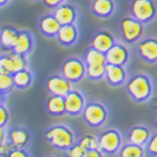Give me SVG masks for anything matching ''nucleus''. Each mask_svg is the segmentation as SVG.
<instances>
[{
  "mask_svg": "<svg viewBox=\"0 0 157 157\" xmlns=\"http://www.w3.org/2000/svg\"><path fill=\"white\" fill-rule=\"evenodd\" d=\"M126 90L134 102L144 103L151 98L153 85L149 75L146 73H135L126 83Z\"/></svg>",
  "mask_w": 157,
  "mask_h": 157,
  "instance_id": "f257e3e1",
  "label": "nucleus"
},
{
  "mask_svg": "<svg viewBox=\"0 0 157 157\" xmlns=\"http://www.w3.org/2000/svg\"><path fill=\"white\" fill-rule=\"evenodd\" d=\"M45 138L52 147L59 150H68L77 143L73 131L64 124H56L45 131Z\"/></svg>",
  "mask_w": 157,
  "mask_h": 157,
  "instance_id": "f03ea898",
  "label": "nucleus"
},
{
  "mask_svg": "<svg viewBox=\"0 0 157 157\" xmlns=\"http://www.w3.org/2000/svg\"><path fill=\"white\" fill-rule=\"evenodd\" d=\"M82 117L91 128H98L108 120V110L104 104L100 102L87 103L82 112Z\"/></svg>",
  "mask_w": 157,
  "mask_h": 157,
  "instance_id": "7ed1b4c3",
  "label": "nucleus"
},
{
  "mask_svg": "<svg viewBox=\"0 0 157 157\" xmlns=\"http://www.w3.org/2000/svg\"><path fill=\"white\" fill-rule=\"evenodd\" d=\"M131 15L147 24L155 18L157 14V6L154 0H132L130 4Z\"/></svg>",
  "mask_w": 157,
  "mask_h": 157,
  "instance_id": "20e7f679",
  "label": "nucleus"
},
{
  "mask_svg": "<svg viewBox=\"0 0 157 157\" xmlns=\"http://www.w3.org/2000/svg\"><path fill=\"white\" fill-rule=\"evenodd\" d=\"M61 73L75 84L86 75V64L84 59L78 57H69L63 61L61 65Z\"/></svg>",
  "mask_w": 157,
  "mask_h": 157,
  "instance_id": "39448f33",
  "label": "nucleus"
},
{
  "mask_svg": "<svg viewBox=\"0 0 157 157\" xmlns=\"http://www.w3.org/2000/svg\"><path fill=\"white\" fill-rule=\"evenodd\" d=\"M121 33L127 43H134L140 40L145 30V24L134 18L132 15L124 17L120 23Z\"/></svg>",
  "mask_w": 157,
  "mask_h": 157,
  "instance_id": "423d86ee",
  "label": "nucleus"
},
{
  "mask_svg": "<svg viewBox=\"0 0 157 157\" xmlns=\"http://www.w3.org/2000/svg\"><path fill=\"white\" fill-rule=\"evenodd\" d=\"M98 143L104 155H112L121 150L123 146V136L116 129H108L100 134Z\"/></svg>",
  "mask_w": 157,
  "mask_h": 157,
  "instance_id": "0eeeda50",
  "label": "nucleus"
},
{
  "mask_svg": "<svg viewBox=\"0 0 157 157\" xmlns=\"http://www.w3.org/2000/svg\"><path fill=\"white\" fill-rule=\"evenodd\" d=\"M27 66V59L25 55L18 54L14 50L2 52L0 58V70H3L9 73H13L22 70Z\"/></svg>",
  "mask_w": 157,
  "mask_h": 157,
  "instance_id": "6e6552de",
  "label": "nucleus"
},
{
  "mask_svg": "<svg viewBox=\"0 0 157 157\" xmlns=\"http://www.w3.org/2000/svg\"><path fill=\"white\" fill-rule=\"evenodd\" d=\"M46 89L50 94L65 95L73 89V83L61 75H52L46 81Z\"/></svg>",
  "mask_w": 157,
  "mask_h": 157,
  "instance_id": "1a4fd4ad",
  "label": "nucleus"
},
{
  "mask_svg": "<svg viewBox=\"0 0 157 157\" xmlns=\"http://www.w3.org/2000/svg\"><path fill=\"white\" fill-rule=\"evenodd\" d=\"M86 105L85 97L81 91L72 89L65 95V113L70 116L82 114Z\"/></svg>",
  "mask_w": 157,
  "mask_h": 157,
  "instance_id": "9d476101",
  "label": "nucleus"
},
{
  "mask_svg": "<svg viewBox=\"0 0 157 157\" xmlns=\"http://www.w3.org/2000/svg\"><path fill=\"white\" fill-rule=\"evenodd\" d=\"M136 49L145 62L150 64L157 63V39L156 38H146L140 39L136 45Z\"/></svg>",
  "mask_w": 157,
  "mask_h": 157,
  "instance_id": "9b49d317",
  "label": "nucleus"
},
{
  "mask_svg": "<svg viewBox=\"0 0 157 157\" xmlns=\"http://www.w3.org/2000/svg\"><path fill=\"white\" fill-rule=\"evenodd\" d=\"M115 43V38L112 33L106 29H100L94 32L90 39L91 47L100 50L104 54H106Z\"/></svg>",
  "mask_w": 157,
  "mask_h": 157,
  "instance_id": "f8f14e48",
  "label": "nucleus"
},
{
  "mask_svg": "<svg viewBox=\"0 0 157 157\" xmlns=\"http://www.w3.org/2000/svg\"><path fill=\"white\" fill-rule=\"evenodd\" d=\"M30 137L32 136L29 131L22 126H17L7 131V143L11 145L12 148L25 149L29 144Z\"/></svg>",
  "mask_w": 157,
  "mask_h": 157,
  "instance_id": "ddd939ff",
  "label": "nucleus"
},
{
  "mask_svg": "<svg viewBox=\"0 0 157 157\" xmlns=\"http://www.w3.org/2000/svg\"><path fill=\"white\" fill-rule=\"evenodd\" d=\"M105 78L108 84L113 87H118L125 84L127 80V70L125 65H116L107 63L106 64V72Z\"/></svg>",
  "mask_w": 157,
  "mask_h": 157,
  "instance_id": "4468645a",
  "label": "nucleus"
},
{
  "mask_svg": "<svg viewBox=\"0 0 157 157\" xmlns=\"http://www.w3.org/2000/svg\"><path fill=\"white\" fill-rule=\"evenodd\" d=\"M130 57L129 50L126 45L123 43L116 42L110 49L106 52V60L107 63L116 65H126Z\"/></svg>",
  "mask_w": 157,
  "mask_h": 157,
  "instance_id": "2eb2a0df",
  "label": "nucleus"
},
{
  "mask_svg": "<svg viewBox=\"0 0 157 157\" xmlns=\"http://www.w3.org/2000/svg\"><path fill=\"white\" fill-rule=\"evenodd\" d=\"M152 135L151 130L145 125H135L128 131L127 138L129 143L146 147Z\"/></svg>",
  "mask_w": 157,
  "mask_h": 157,
  "instance_id": "dca6fc26",
  "label": "nucleus"
},
{
  "mask_svg": "<svg viewBox=\"0 0 157 157\" xmlns=\"http://www.w3.org/2000/svg\"><path fill=\"white\" fill-rule=\"evenodd\" d=\"M52 14L55 15V17L60 22L61 25L75 23V20L78 18L77 9L71 4L66 3V2L56 7Z\"/></svg>",
  "mask_w": 157,
  "mask_h": 157,
  "instance_id": "f3484780",
  "label": "nucleus"
},
{
  "mask_svg": "<svg viewBox=\"0 0 157 157\" xmlns=\"http://www.w3.org/2000/svg\"><path fill=\"white\" fill-rule=\"evenodd\" d=\"M60 27V22L57 20L54 14H46L39 20V29L44 36L48 38L57 37Z\"/></svg>",
  "mask_w": 157,
  "mask_h": 157,
  "instance_id": "a211bd4d",
  "label": "nucleus"
},
{
  "mask_svg": "<svg viewBox=\"0 0 157 157\" xmlns=\"http://www.w3.org/2000/svg\"><path fill=\"white\" fill-rule=\"evenodd\" d=\"M78 37V30L75 23L61 25L57 35L58 42L63 46H70L75 43Z\"/></svg>",
  "mask_w": 157,
  "mask_h": 157,
  "instance_id": "6ab92c4d",
  "label": "nucleus"
},
{
  "mask_svg": "<svg viewBox=\"0 0 157 157\" xmlns=\"http://www.w3.org/2000/svg\"><path fill=\"white\" fill-rule=\"evenodd\" d=\"M115 10L114 0H92L91 12L98 18H109Z\"/></svg>",
  "mask_w": 157,
  "mask_h": 157,
  "instance_id": "aec40b11",
  "label": "nucleus"
},
{
  "mask_svg": "<svg viewBox=\"0 0 157 157\" xmlns=\"http://www.w3.org/2000/svg\"><path fill=\"white\" fill-rule=\"evenodd\" d=\"M33 47H34V38H33V36L26 30H21V32H19L18 40H17L16 44H15L14 48L12 50L18 52V54L27 56L32 52Z\"/></svg>",
  "mask_w": 157,
  "mask_h": 157,
  "instance_id": "412c9836",
  "label": "nucleus"
},
{
  "mask_svg": "<svg viewBox=\"0 0 157 157\" xmlns=\"http://www.w3.org/2000/svg\"><path fill=\"white\" fill-rule=\"evenodd\" d=\"M19 36V30L15 27L6 25L1 29L0 40H1L2 48H6L7 50H12L16 44Z\"/></svg>",
  "mask_w": 157,
  "mask_h": 157,
  "instance_id": "4be33fe9",
  "label": "nucleus"
},
{
  "mask_svg": "<svg viewBox=\"0 0 157 157\" xmlns=\"http://www.w3.org/2000/svg\"><path fill=\"white\" fill-rule=\"evenodd\" d=\"M46 110L50 115L59 116L65 113V97L52 94L47 98Z\"/></svg>",
  "mask_w": 157,
  "mask_h": 157,
  "instance_id": "5701e85b",
  "label": "nucleus"
},
{
  "mask_svg": "<svg viewBox=\"0 0 157 157\" xmlns=\"http://www.w3.org/2000/svg\"><path fill=\"white\" fill-rule=\"evenodd\" d=\"M13 80H14V86L18 90H24L29 88L33 83L34 75L27 68L13 73Z\"/></svg>",
  "mask_w": 157,
  "mask_h": 157,
  "instance_id": "b1692460",
  "label": "nucleus"
},
{
  "mask_svg": "<svg viewBox=\"0 0 157 157\" xmlns=\"http://www.w3.org/2000/svg\"><path fill=\"white\" fill-rule=\"evenodd\" d=\"M83 59H84L86 66H98V65L107 64L106 54L93 48V47H90L86 50Z\"/></svg>",
  "mask_w": 157,
  "mask_h": 157,
  "instance_id": "393cba45",
  "label": "nucleus"
},
{
  "mask_svg": "<svg viewBox=\"0 0 157 157\" xmlns=\"http://www.w3.org/2000/svg\"><path fill=\"white\" fill-rule=\"evenodd\" d=\"M146 148L143 146L136 145V144L128 143L126 145H123L120 150L118 155L121 157H141L145 156Z\"/></svg>",
  "mask_w": 157,
  "mask_h": 157,
  "instance_id": "a878e982",
  "label": "nucleus"
},
{
  "mask_svg": "<svg viewBox=\"0 0 157 157\" xmlns=\"http://www.w3.org/2000/svg\"><path fill=\"white\" fill-rule=\"evenodd\" d=\"M14 86V80H13V75L11 73L0 70V90H1V97L3 98L4 94H7L11 92Z\"/></svg>",
  "mask_w": 157,
  "mask_h": 157,
  "instance_id": "bb28decb",
  "label": "nucleus"
},
{
  "mask_svg": "<svg viewBox=\"0 0 157 157\" xmlns=\"http://www.w3.org/2000/svg\"><path fill=\"white\" fill-rule=\"evenodd\" d=\"M82 147H84L86 150H91V149H98L100 148V143H98V137L94 135H84L83 137H81L78 141Z\"/></svg>",
  "mask_w": 157,
  "mask_h": 157,
  "instance_id": "cd10ccee",
  "label": "nucleus"
},
{
  "mask_svg": "<svg viewBox=\"0 0 157 157\" xmlns=\"http://www.w3.org/2000/svg\"><path fill=\"white\" fill-rule=\"evenodd\" d=\"M68 155L71 157H86V153H87V150L80 145V144L75 143L68 149Z\"/></svg>",
  "mask_w": 157,
  "mask_h": 157,
  "instance_id": "c85d7f7f",
  "label": "nucleus"
},
{
  "mask_svg": "<svg viewBox=\"0 0 157 157\" xmlns=\"http://www.w3.org/2000/svg\"><path fill=\"white\" fill-rule=\"evenodd\" d=\"M146 150L149 152L150 155L157 156V132L152 133L150 139H149L148 144L146 145Z\"/></svg>",
  "mask_w": 157,
  "mask_h": 157,
  "instance_id": "c756f323",
  "label": "nucleus"
},
{
  "mask_svg": "<svg viewBox=\"0 0 157 157\" xmlns=\"http://www.w3.org/2000/svg\"><path fill=\"white\" fill-rule=\"evenodd\" d=\"M10 121V112L9 109L4 106L3 102H1L0 106V127H6Z\"/></svg>",
  "mask_w": 157,
  "mask_h": 157,
  "instance_id": "7c9ffc66",
  "label": "nucleus"
},
{
  "mask_svg": "<svg viewBox=\"0 0 157 157\" xmlns=\"http://www.w3.org/2000/svg\"><path fill=\"white\" fill-rule=\"evenodd\" d=\"M7 156L10 157H24V156H29V154L25 152V149L22 148H12L10 150Z\"/></svg>",
  "mask_w": 157,
  "mask_h": 157,
  "instance_id": "2f4dec72",
  "label": "nucleus"
},
{
  "mask_svg": "<svg viewBox=\"0 0 157 157\" xmlns=\"http://www.w3.org/2000/svg\"><path fill=\"white\" fill-rule=\"evenodd\" d=\"M66 0H42V2L44 3V6H46L49 9H56L61 4L65 3Z\"/></svg>",
  "mask_w": 157,
  "mask_h": 157,
  "instance_id": "473e14b6",
  "label": "nucleus"
},
{
  "mask_svg": "<svg viewBox=\"0 0 157 157\" xmlns=\"http://www.w3.org/2000/svg\"><path fill=\"white\" fill-rule=\"evenodd\" d=\"M100 156H104L103 151L100 148L91 149V150H88L87 153H86V157H100Z\"/></svg>",
  "mask_w": 157,
  "mask_h": 157,
  "instance_id": "72a5a7b5",
  "label": "nucleus"
},
{
  "mask_svg": "<svg viewBox=\"0 0 157 157\" xmlns=\"http://www.w3.org/2000/svg\"><path fill=\"white\" fill-rule=\"evenodd\" d=\"M10 1H11V0H0V4H1L2 7H3L6 3H9Z\"/></svg>",
  "mask_w": 157,
  "mask_h": 157,
  "instance_id": "f704fd0d",
  "label": "nucleus"
},
{
  "mask_svg": "<svg viewBox=\"0 0 157 157\" xmlns=\"http://www.w3.org/2000/svg\"><path fill=\"white\" fill-rule=\"evenodd\" d=\"M155 128H156V131H157V118L155 120Z\"/></svg>",
  "mask_w": 157,
  "mask_h": 157,
  "instance_id": "c9c22d12",
  "label": "nucleus"
},
{
  "mask_svg": "<svg viewBox=\"0 0 157 157\" xmlns=\"http://www.w3.org/2000/svg\"><path fill=\"white\" fill-rule=\"evenodd\" d=\"M32 1H36V0H32Z\"/></svg>",
  "mask_w": 157,
  "mask_h": 157,
  "instance_id": "e433bc0d",
  "label": "nucleus"
}]
</instances>
